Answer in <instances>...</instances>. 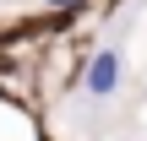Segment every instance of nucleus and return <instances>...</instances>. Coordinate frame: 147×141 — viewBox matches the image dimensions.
Returning a JSON list of instances; mask_svg holds the SVG:
<instances>
[{
	"label": "nucleus",
	"instance_id": "1",
	"mask_svg": "<svg viewBox=\"0 0 147 141\" xmlns=\"http://www.w3.org/2000/svg\"><path fill=\"white\" fill-rule=\"evenodd\" d=\"M82 87H87L93 98H109V92L120 87V54H115V49H98L93 65H87V76H82Z\"/></svg>",
	"mask_w": 147,
	"mask_h": 141
},
{
	"label": "nucleus",
	"instance_id": "2",
	"mask_svg": "<svg viewBox=\"0 0 147 141\" xmlns=\"http://www.w3.org/2000/svg\"><path fill=\"white\" fill-rule=\"evenodd\" d=\"M49 5H76V0H49Z\"/></svg>",
	"mask_w": 147,
	"mask_h": 141
}]
</instances>
